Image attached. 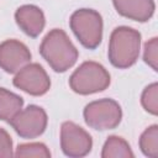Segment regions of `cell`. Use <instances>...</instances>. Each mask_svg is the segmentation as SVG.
Wrapping results in <instances>:
<instances>
[{
    "label": "cell",
    "mask_w": 158,
    "mask_h": 158,
    "mask_svg": "<svg viewBox=\"0 0 158 158\" xmlns=\"http://www.w3.org/2000/svg\"><path fill=\"white\" fill-rule=\"evenodd\" d=\"M40 53L57 73L67 72L79 57L78 49L60 28H53L44 36L40 44Z\"/></svg>",
    "instance_id": "obj_1"
},
{
    "label": "cell",
    "mask_w": 158,
    "mask_h": 158,
    "mask_svg": "<svg viewBox=\"0 0 158 158\" xmlns=\"http://www.w3.org/2000/svg\"><path fill=\"white\" fill-rule=\"evenodd\" d=\"M141 49V33L128 26L116 27L109 41V60L118 69L132 67L138 57Z\"/></svg>",
    "instance_id": "obj_2"
},
{
    "label": "cell",
    "mask_w": 158,
    "mask_h": 158,
    "mask_svg": "<svg viewBox=\"0 0 158 158\" xmlns=\"http://www.w3.org/2000/svg\"><path fill=\"white\" fill-rule=\"evenodd\" d=\"M111 83L110 73L106 68L94 60L81 63L70 75L69 86L79 95H90L104 91Z\"/></svg>",
    "instance_id": "obj_3"
},
{
    "label": "cell",
    "mask_w": 158,
    "mask_h": 158,
    "mask_svg": "<svg viewBox=\"0 0 158 158\" xmlns=\"http://www.w3.org/2000/svg\"><path fill=\"white\" fill-rule=\"evenodd\" d=\"M69 26L83 47L88 49H95L101 43L102 17L96 10H75L69 19Z\"/></svg>",
    "instance_id": "obj_4"
},
{
    "label": "cell",
    "mask_w": 158,
    "mask_h": 158,
    "mask_svg": "<svg viewBox=\"0 0 158 158\" xmlns=\"http://www.w3.org/2000/svg\"><path fill=\"white\" fill-rule=\"evenodd\" d=\"M85 123L98 131L116 128L122 120L120 104L114 99H99L89 102L83 111Z\"/></svg>",
    "instance_id": "obj_5"
},
{
    "label": "cell",
    "mask_w": 158,
    "mask_h": 158,
    "mask_svg": "<svg viewBox=\"0 0 158 158\" xmlns=\"http://www.w3.org/2000/svg\"><path fill=\"white\" fill-rule=\"evenodd\" d=\"M47 122V114L41 106L28 105L26 109L17 112L9 123L20 137L31 139L40 137L46 131Z\"/></svg>",
    "instance_id": "obj_6"
},
{
    "label": "cell",
    "mask_w": 158,
    "mask_h": 158,
    "mask_svg": "<svg viewBox=\"0 0 158 158\" xmlns=\"http://www.w3.org/2000/svg\"><path fill=\"white\" fill-rule=\"evenodd\" d=\"M60 148L67 157L81 158L90 153L93 138L83 127L72 121H64L60 126Z\"/></svg>",
    "instance_id": "obj_7"
},
{
    "label": "cell",
    "mask_w": 158,
    "mask_h": 158,
    "mask_svg": "<svg viewBox=\"0 0 158 158\" xmlns=\"http://www.w3.org/2000/svg\"><path fill=\"white\" fill-rule=\"evenodd\" d=\"M12 83L17 89L32 96H42L51 88V79L38 63H28L22 67L15 73Z\"/></svg>",
    "instance_id": "obj_8"
},
{
    "label": "cell",
    "mask_w": 158,
    "mask_h": 158,
    "mask_svg": "<svg viewBox=\"0 0 158 158\" xmlns=\"http://www.w3.org/2000/svg\"><path fill=\"white\" fill-rule=\"evenodd\" d=\"M31 60V52L27 46L17 40H5L0 43V68L15 74Z\"/></svg>",
    "instance_id": "obj_9"
},
{
    "label": "cell",
    "mask_w": 158,
    "mask_h": 158,
    "mask_svg": "<svg viewBox=\"0 0 158 158\" xmlns=\"http://www.w3.org/2000/svg\"><path fill=\"white\" fill-rule=\"evenodd\" d=\"M15 21L28 37L36 38L43 31L46 19L43 11L36 5H22L15 11Z\"/></svg>",
    "instance_id": "obj_10"
},
{
    "label": "cell",
    "mask_w": 158,
    "mask_h": 158,
    "mask_svg": "<svg viewBox=\"0 0 158 158\" xmlns=\"http://www.w3.org/2000/svg\"><path fill=\"white\" fill-rule=\"evenodd\" d=\"M112 4L117 14L138 22L151 20L156 10L154 0H112Z\"/></svg>",
    "instance_id": "obj_11"
},
{
    "label": "cell",
    "mask_w": 158,
    "mask_h": 158,
    "mask_svg": "<svg viewBox=\"0 0 158 158\" xmlns=\"http://www.w3.org/2000/svg\"><path fill=\"white\" fill-rule=\"evenodd\" d=\"M23 106V99L5 89L0 88V120L10 122V120L22 110Z\"/></svg>",
    "instance_id": "obj_12"
},
{
    "label": "cell",
    "mask_w": 158,
    "mask_h": 158,
    "mask_svg": "<svg viewBox=\"0 0 158 158\" xmlns=\"http://www.w3.org/2000/svg\"><path fill=\"white\" fill-rule=\"evenodd\" d=\"M102 158H133L135 154L126 139L118 136H109L101 151Z\"/></svg>",
    "instance_id": "obj_13"
},
{
    "label": "cell",
    "mask_w": 158,
    "mask_h": 158,
    "mask_svg": "<svg viewBox=\"0 0 158 158\" xmlns=\"http://www.w3.org/2000/svg\"><path fill=\"white\" fill-rule=\"evenodd\" d=\"M141 152L149 158H157L158 157V126L151 125L147 127L138 141Z\"/></svg>",
    "instance_id": "obj_14"
},
{
    "label": "cell",
    "mask_w": 158,
    "mask_h": 158,
    "mask_svg": "<svg viewBox=\"0 0 158 158\" xmlns=\"http://www.w3.org/2000/svg\"><path fill=\"white\" fill-rule=\"evenodd\" d=\"M15 157L25 158V157H35V158H49L51 152L44 143L41 142H31V143H21L17 146Z\"/></svg>",
    "instance_id": "obj_15"
},
{
    "label": "cell",
    "mask_w": 158,
    "mask_h": 158,
    "mask_svg": "<svg viewBox=\"0 0 158 158\" xmlns=\"http://www.w3.org/2000/svg\"><path fill=\"white\" fill-rule=\"evenodd\" d=\"M141 104L143 109L151 115L158 114V84L152 83L144 88L141 95Z\"/></svg>",
    "instance_id": "obj_16"
},
{
    "label": "cell",
    "mask_w": 158,
    "mask_h": 158,
    "mask_svg": "<svg viewBox=\"0 0 158 158\" xmlns=\"http://www.w3.org/2000/svg\"><path fill=\"white\" fill-rule=\"evenodd\" d=\"M143 60L154 70H158V38L153 37L144 43Z\"/></svg>",
    "instance_id": "obj_17"
},
{
    "label": "cell",
    "mask_w": 158,
    "mask_h": 158,
    "mask_svg": "<svg viewBox=\"0 0 158 158\" xmlns=\"http://www.w3.org/2000/svg\"><path fill=\"white\" fill-rule=\"evenodd\" d=\"M12 139L11 136L4 128H0V158L12 157Z\"/></svg>",
    "instance_id": "obj_18"
}]
</instances>
